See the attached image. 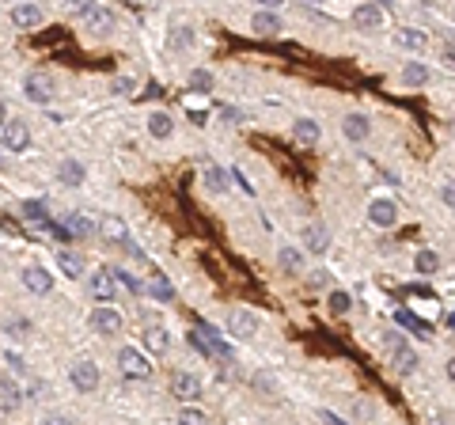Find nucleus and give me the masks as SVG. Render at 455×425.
Segmentation results:
<instances>
[{"label":"nucleus","instance_id":"nucleus-31","mask_svg":"<svg viewBox=\"0 0 455 425\" xmlns=\"http://www.w3.org/2000/svg\"><path fill=\"white\" fill-rule=\"evenodd\" d=\"M179 425H209V418H205V410H197V407H182L179 410V418H175Z\"/></svg>","mask_w":455,"mask_h":425},{"label":"nucleus","instance_id":"nucleus-30","mask_svg":"<svg viewBox=\"0 0 455 425\" xmlns=\"http://www.w3.org/2000/svg\"><path fill=\"white\" fill-rule=\"evenodd\" d=\"M414 266H417V274H432V270L440 266V255H437V250H417Z\"/></svg>","mask_w":455,"mask_h":425},{"label":"nucleus","instance_id":"nucleus-12","mask_svg":"<svg viewBox=\"0 0 455 425\" xmlns=\"http://www.w3.org/2000/svg\"><path fill=\"white\" fill-rule=\"evenodd\" d=\"M251 31H254V35H262V38L281 35V16H277V12H270V8H262V12H254V19H251Z\"/></svg>","mask_w":455,"mask_h":425},{"label":"nucleus","instance_id":"nucleus-23","mask_svg":"<svg viewBox=\"0 0 455 425\" xmlns=\"http://www.w3.org/2000/svg\"><path fill=\"white\" fill-rule=\"evenodd\" d=\"M57 270H61V274L65 277H80L84 274V258L80 255H72V250H61V255H57Z\"/></svg>","mask_w":455,"mask_h":425},{"label":"nucleus","instance_id":"nucleus-6","mask_svg":"<svg viewBox=\"0 0 455 425\" xmlns=\"http://www.w3.org/2000/svg\"><path fill=\"white\" fill-rule=\"evenodd\" d=\"M23 92H27V99L31 103H38V106H46L53 99V80L46 72H31L27 80H23Z\"/></svg>","mask_w":455,"mask_h":425},{"label":"nucleus","instance_id":"nucleus-40","mask_svg":"<svg viewBox=\"0 0 455 425\" xmlns=\"http://www.w3.org/2000/svg\"><path fill=\"white\" fill-rule=\"evenodd\" d=\"M444 57L455 61V38H444Z\"/></svg>","mask_w":455,"mask_h":425},{"label":"nucleus","instance_id":"nucleus-1","mask_svg":"<svg viewBox=\"0 0 455 425\" xmlns=\"http://www.w3.org/2000/svg\"><path fill=\"white\" fill-rule=\"evenodd\" d=\"M380 346L391 353V365H395L398 376H410V372L417 368V353L410 350V342H406L398 331H383V334H380Z\"/></svg>","mask_w":455,"mask_h":425},{"label":"nucleus","instance_id":"nucleus-9","mask_svg":"<svg viewBox=\"0 0 455 425\" xmlns=\"http://www.w3.org/2000/svg\"><path fill=\"white\" fill-rule=\"evenodd\" d=\"M92 331L95 334H121V315L114 308H95L92 311Z\"/></svg>","mask_w":455,"mask_h":425},{"label":"nucleus","instance_id":"nucleus-43","mask_svg":"<svg viewBox=\"0 0 455 425\" xmlns=\"http://www.w3.org/2000/svg\"><path fill=\"white\" fill-rule=\"evenodd\" d=\"M448 380H455V357H451V361H448Z\"/></svg>","mask_w":455,"mask_h":425},{"label":"nucleus","instance_id":"nucleus-11","mask_svg":"<svg viewBox=\"0 0 455 425\" xmlns=\"http://www.w3.org/2000/svg\"><path fill=\"white\" fill-rule=\"evenodd\" d=\"M353 23L361 31H380L383 27V8L380 4H357L353 8Z\"/></svg>","mask_w":455,"mask_h":425},{"label":"nucleus","instance_id":"nucleus-32","mask_svg":"<svg viewBox=\"0 0 455 425\" xmlns=\"http://www.w3.org/2000/svg\"><path fill=\"white\" fill-rule=\"evenodd\" d=\"M194 38H197V35H194V27H175V31H171V46H175V50L194 46Z\"/></svg>","mask_w":455,"mask_h":425},{"label":"nucleus","instance_id":"nucleus-10","mask_svg":"<svg viewBox=\"0 0 455 425\" xmlns=\"http://www.w3.org/2000/svg\"><path fill=\"white\" fill-rule=\"evenodd\" d=\"M171 391H175V399L194 402L197 395H202V380L190 376V372H175V376H171Z\"/></svg>","mask_w":455,"mask_h":425},{"label":"nucleus","instance_id":"nucleus-28","mask_svg":"<svg viewBox=\"0 0 455 425\" xmlns=\"http://www.w3.org/2000/svg\"><path fill=\"white\" fill-rule=\"evenodd\" d=\"M327 308H330V315H338V319H341V315H349V308H353V297H349L346 289H334V292L327 297Z\"/></svg>","mask_w":455,"mask_h":425},{"label":"nucleus","instance_id":"nucleus-15","mask_svg":"<svg viewBox=\"0 0 455 425\" xmlns=\"http://www.w3.org/2000/svg\"><path fill=\"white\" fill-rule=\"evenodd\" d=\"M12 23H16L19 31H35V27L42 23V8H38V4H16V8H12Z\"/></svg>","mask_w":455,"mask_h":425},{"label":"nucleus","instance_id":"nucleus-24","mask_svg":"<svg viewBox=\"0 0 455 425\" xmlns=\"http://www.w3.org/2000/svg\"><path fill=\"white\" fill-rule=\"evenodd\" d=\"M277 266L288 270V274H300V270H304V255H300L296 247H281L277 250Z\"/></svg>","mask_w":455,"mask_h":425},{"label":"nucleus","instance_id":"nucleus-33","mask_svg":"<svg viewBox=\"0 0 455 425\" xmlns=\"http://www.w3.org/2000/svg\"><path fill=\"white\" fill-rule=\"evenodd\" d=\"M190 88L194 92H213V72H209V69H194L190 72Z\"/></svg>","mask_w":455,"mask_h":425},{"label":"nucleus","instance_id":"nucleus-36","mask_svg":"<svg viewBox=\"0 0 455 425\" xmlns=\"http://www.w3.org/2000/svg\"><path fill=\"white\" fill-rule=\"evenodd\" d=\"M148 292H152V297H156V300H171V285H168V281H163V277H152Z\"/></svg>","mask_w":455,"mask_h":425},{"label":"nucleus","instance_id":"nucleus-39","mask_svg":"<svg viewBox=\"0 0 455 425\" xmlns=\"http://www.w3.org/2000/svg\"><path fill=\"white\" fill-rule=\"evenodd\" d=\"M319 421H327V425H346L338 414H330V410H319Z\"/></svg>","mask_w":455,"mask_h":425},{"label":"nucleus","instance_id":"nucleus-14","mask_svg":"<svg viewBox=\"0 0 455 425\" xmlns=\"http://www.w3.org/2000/svg\"><path fill=\"white\" fill-rule=\"evenodd\" d=\"M23 285H27L31 292H38V297H46V292L53 289V274H46L42 266H27V270H23Z\"/></svg>","mask_w":455,"mask_h":425},{"label":"nucleus","instance_id":"nucleus-3","mask_svg":"<svg viewBox=\"0 0 455 425\" xmlns=\"http://www.w3.org/2000/svg\"><path fill=\"white\" fill-rule=\"evenodd\" d=\"M92 297L99 300V308H110V304L118 300V274L114 270H95L92 274Z\"/></svg>","mask_w":455,"mask_h":425},{"label":"nucleus","instance_id":"nucleus-13","mask_svg":"<svg viewBox=\"0 0 455 425\" xmlns=\"http://www.w3.org/2000/svg\"><path fill=\"white\" fill-rule=\"evenodd\" d=\"M341 133H346V140H368L372 137L368 114H349L346 122H341Z\"/></svg>","mask_w":455,"mask_h":425},{"label":"nucleus","instance_id":"nucleus-38","mask_svg":"<svg viewBox=\"0 0 455 425\" xmlns=\"http://www.w3.org/2000/svg\"><path fill=\"white\" fill-rule=\"evenodd\" d=\"M440 202H444V205H451V209H455V179H448V182L440 187Z\"/></svg>","mask_w":455,"mask_h":425},{"label":"nucleus","instance_id":"nucleus-21","mask_svg":"<svg viewBox=\"0 0 455 425\" xmlns=\"http://www.w3.org/2000/svg\"><path fill=\"white\" fill-rule=\"evenodd\" d=\"M304 243H307V250L323 255V250L330 247V232H327L323 224H307V228H304Z\"/></svg>","mask_w":455,"mask_h":425},{"label":"nucleus","instance_id":"nucleus-2","mask_svg":"<svg viewBox=\"0 0 455 425\" xmlns=\"http://www.w3.org/2000/svg\"><path fill=\"white\" fill-rule=\"evenodd\" d=\"M72 16L84 23V31H92V35H106L110 27H114V12L103 4H72Z\"/></svg>","mask_w":455,"mask_h":425},{"label":"nucleus","instance_id":"nucleus-20","mask_svg":"<svg viewBox=\"0 0 455 425\" xmlns=\"http://www.w3.org/2000/svg\"><path fill=\"white\" fill-rule=\"evenodd\" d=\"M144 350L163 357V353L171 350V334L163 331V326H148V331H144Z\"/></svg>","mask_w":455,"mask_h":425},{"label":"nucleus","instance_id":"nucleus-4","mask_svg":"<svg viewBox=\"0 0 455 425\" xmlns=\"http://www.w3.org/2000/svg\"><path fill=\"white\" fill-rule=\"evenodd\" d=\"M258 315L254 311H247V308H231L228 311V331L236 334V338H243V342H251L254 334H258Z\"/></svg>","mask_w":455,"mask_h":425},{"label":"nucleus","instance_id":"nucleus-5","mask_svg":"<svg viewBox=\"0 0 455 425\" xmlns=\"http://www.w3.org/2000/svg\"><path fill=\"white\" fill-rule=\"evenodd\" d=\"M118 365H121V372L133 376V380H148V376H152L148 357H144L141 350H133V346H126V350L118 353Z\"/></svg>","mask_w":455,"mask_h":425},{"label":"nucleus","instance_id":"nucleus-7","mask_svg":"<svg viewBox=\"0 0 455 425\" xmlns=\"http://www.w3.org/2000/svg\"><path fill=\"white\" fill-rule=\"evenodd\" d=\"M368 221H372L375 228H395V224H398V205H395L391 198H372Z\"/></svg>","mask_w":455,"mask_h":425},{"label":"nucleus","instance_id":"nucleus-19","mask_svg":"<svg viewBox=\"0 0 455 425\" xmlns=\"http://www.w3.org/2000/svg\"><path fill=\"white\" fill-rule=\"evenodd\" d=\"M0 137H4V148H12V152H23V148H27V140H31V133H27V126H23V122H8Z\"/></svg>","mask_w":455,"mask_h":425},{"label":"nucleus","instance_id":"nucleus-29","mask_svg":"<svg viewBox=\"0 0 455 425\" xmlns=\"http://www.w3.org/2000/svg\"><path fill=\"white\" fill-rule=\"evenodd\" d=\"M65 232H69V236H80V239H87V236L95 232V228H92V221H87V216H80V213H69V216H65Z\"/></svg>","mask_w":455,"mask_h":425},{"label":"nucleus","instance_id":"nucleus-35","mask_svg":"<svg viewBox=\"0 0 455 425\" xmlns=\"http://www.w3.org/2000/svg\"><path fill=\"white\" fill-rule=\"evenodd\" d=\"M114 274H118V285H126L133 297H141V292H144V285H141V281L133 277V274H126V270H114Z\"/></svg>","mask_w":455,"mask_h":425},{"label":"nucleus","instance_id":"nucleus-25","mask_svg":"<svg viewBox=\"0 0 455 425\" xmlns=\"http://www.w3.org/2000/svg\"><path fill=\"white\" fill-rule=\"evenodd\" d=\"M395 46H398V50H410V53H414V50H421V46H425V35H421V31H414V27H406V31H395Z\"/></svg>","mask_w":455,"mask_h":425},{"label":"nucleus","instance_id":"nucleus-41","mask_svg":"<svg viewBox=\"0 0 455 425\" xmlns=\"http://www.w3.org/2000/svg\"><path fill=\"white\" fill-rule=\"evenodd\" d=\"M42 425H72V421H69V418H61V414H53V418H46Z\"/></svg>","mask_w":455,"mask_h":425},{"label":"nucleus","instance_id":"nucleus-16","mask_svg":"<svg viewBox=\"0 0 455 425\" xmlns=\"http://www.w3.org/2000/svg\"><path fill=\"white\" fill-rule=\"evenodd\" d=\"M292 137L300 140V145H319L323 129H319L315 118H296V122H292Z\"/></svg>","mask_w":455,"mask_h":425},{"label":"nucleus","instance_id":"nucleus-34","mask_svg":"<svg viewBox=\"0 0 455 425\" xmlns=\"http://www.w3.org/2000/svg\"><path fill=\"white\" fill-rule=\"evenodd\" d=\"M23 216L35 224H50L46 221V202H23Z\"/></svg>","mask_w":455,"mask_h":425},{"label":"nucleus","instance_id":"nucleus-22","mask_svg":"<svg viewBox=\"0 0 455 425\" xmlns=\"http://www.w3.org/2000/svg\"><path fill=\"white\" fill-rule=\"evenodd\" d=\"M205 190L209 194H224L228 190V171L224 167H216V163H205Z\"/></svg>","mask_w":455,"mask_h":425},{"label":"nucleus","instance_id":"nucleus-8","mask_svg":"<svg viewBox=\"0 0 455 425\" xmlns=\"http://www.w3.org/2000/svg\"><path fill=\"white\" fill-rule=\"evenodd\" d=\"M69 380H72L76 391H95L99 387V365L95 361H76L69 368Z\"/></svg>","mask_w":455,"mask_h":425},{"label":"nucleus","instance_id":"nucleus-18","mask_svg":"<svg viewBox=\"0 0 455 425\" xmlns=\"http://www.w3.org/2000/svg\"><path fill=\"white\" fill-rule=\"evenodd\" d=\"M84 175H87V171H84L80 160H61L57 163V182H65V187H80Z\"/></svg>","mask_w":455,"mask_h":425},{"label":"nucleus","instance_id":"nucleus-42","mask_svg":"<svg viewBox=\"0 0 455 425\" xmlns=\"http://www.w3.org/2000/svg\"><path fill=\"white\" fill-rule=\"evenodd\" d=\"M0 126H8V106L0 103Z\"/></svg>","mask_w":455,"mask_h":425},{"label":"nucleus","instance_id":"nucleus-17","mask_svg":"<svg viewBox=\"0 0 455 425\" xmlns=\"http://www.w3.org/2000/svg\"><path fill=\"white\" fill-rule=\"evenodd\" d=\"M148 133L156 137V140H168V137L175 133V118H171L168 111H152V114H148Z\"/></svg>","mask_w":455,"mask_h":425},{"label":"nucleus","instance_id":"nucleus-37","mask_svg":"<svg viewBox=\"0 0 455 425\" xmlns=\"http://www.w3.org/2000/svg\"><path fill=\"white\" fill-rule=\"evenodd\" d=\"M137 92V80H133V76H118L114 80V95H133Z\"/></svg>","mask_w":455,"mask_h":425},{"label":"nucleus","instance_id":"nucleus-26","mask_svg":"<svg viewBox=\"0 0 455 425\" xmlns=\"http://www.w3.org/2000/svg\"><path fill=\"white\" fill-rule=\"evenodd\" d=\"M402 80L410 84V88H421V84H429V80H432V72H429L421 61H410L406 69H402Z\"/></svg>","mask_w":455,"mask_h":425},{"label":"nucleus","instance_id":"nucleus-27","mask_svg":"<svg viewBox=\"0 0 455 425\" xmlns=\"http://www.w3.org/2000/svg\"><path fill=\"white\" fill-rule=\"evenodd\" d=\"M103 236L114 239V243H129V228H126L121 216H106V221H103Z\"/></svg>","mask_w":455,"mask_h":425}]
</instances>
